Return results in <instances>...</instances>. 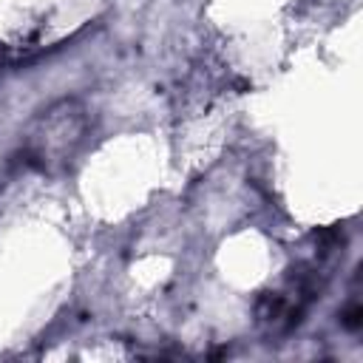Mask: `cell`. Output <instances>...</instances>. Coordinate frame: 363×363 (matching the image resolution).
Returning a JSON list of instances; mask_svg holds the SVG:
<instances>
[{
	"label": "cell",
	"mask_w": 363,
	"mask_h": 363,
	"mask_svg": "<svg viewBox=\"0 0 363 363\" xmlns=\"http://www.w3.org/2000/svg\"><path fill=\"white\" fill-rule=\"evenodd\" d=\"M85 125H88L85 122V111L71 99L48 108L34 122V128L28 130V139H26L28 164L45 170L51 164L65 162L77 150V145L82 142Z\"/></svg>",
	"instance_id": "obj_1"
},
{
	"label": "cell",
	"mask_w": 363,
	"mask_h": 363,
	"mask_svg": "<svg viewBox=\"0 0 363 363\" xmlns=\"http://www.w3.org/2000/svg\"><path fill=\"white\" fill-rule=\"evenodd\" d=\"M343 326H346V329H357V326H360V306H357V303H352V306L343 312Z\"/></svg>",
	"instance_id": "obj_2"
}]
</instances>
